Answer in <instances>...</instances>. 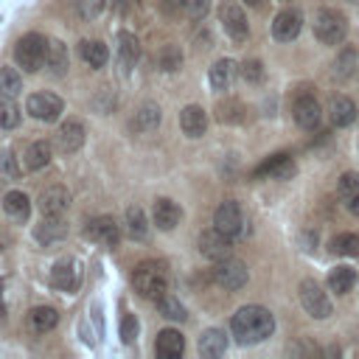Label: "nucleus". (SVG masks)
<instances>
[{"mask_svg": "<svg viewBox=\"0 0 359 359\" xmlns=\"http://www.w3.org/2000/svg\"><path fill=\"white\" fill-rule=\"evenodd\" d=\"M45 67H48L53 76H62V73H67V67H70V56H67V48H65L59 39H48Z\"/></svg>", "mask_w": 359, "mask_h": 359, "instance_id": "obj_26", "label": "nucleus"}, {"mask_svg": "<svg viewBox=\"0 0 359 359\" xmlns=\"http://www.w3.org/2000/svg\"><path fill=\"white\" fill-rule=\"evenodd\" d=\"M28 328L34 331V334H48V331H53L56 328V323H59V311L53 309V306H34L31 311H28Z\"/></svg>", "mask_w": 359, "mask_h": 359, "instance_id": "obj_23", "label": "nucleus"}, {"mask_svg": "<svg viewBox=\"0 0 359 359\" xmlns=\"http://www.w3.org/2000/svg\"><path fill=\"white\" fill-rule=\"evenodd\" d=\"M25 109H28L31 118L45 121V123H53V121H59L65 104H62V98L53 95V93H31L28 101H25Z\"/></svg>", "mask_w": 359, "mask_h": 359, "instance_id": "obj_8", "label": "nucleus"}, {"mask_svg": "<svg viewBox=\"0 0 359 359\" xmlns=\"http://www.w3.org/2000/svg\"><path fill=\"white\" fill-rule=\"evenodd\" d=\"M3 210H6L8 219L25 222V219L31 216V199H28L22 191H8V194L3 196Z\"/></svg>", "mask_w": 359, "mask_h": 359, "instance_id": "obj_25", "label": "nucleus"}, {"mask_svg": "<svg viewBox=\"0 0 359 359\" xmlns=\"http://www.w3.org/2000/svg\"><path fill=\"white\" fill-rule=\"evenodd\" d=\"M132 283H135V292L146 300H160L165 292H168V272L163 264L157 261H143L135 266L132 272Z\"/></svg>", "mask_w": 359, "mask_h": 359, "instance_id": "obj_2", "label": "nucleus"}, {"mask_svg": "<svg viewBox=\"0 0 359 359\" xmlns=\"http://www.w3.org/2000/svg\"><path fill=\"white\" fill-rule=\"evenodd\" d=\"M118 59H121V65L126 70L140 59V39L135 34H129V31H121L118 34Z\"/></svg>", "mask_w": 359, "mask_h": 359, "instance_id": "obj_29", "label": "nucleus"}, {"mask_svg": "<svg viewBox=\"0 0 359 359\" xmlns=\"http://www.w3.org/2000/svg\"><path fill=\"white\" fill-rule=\"evenodd\" d=\"M20 123V107L14 104L11 95L0 93V129H14Z\"/></svg>", "mask_w": 359, "mask_h": 359, "instance_id": "obj_39", "label": "nucleus"}, {"mask_svg": "<svg viewBox=\"0 0 359 359\" xmlns=\"http://www.w3.org/2000/svg\"><path fill=\"white\" fill-rule=\"evenodd\" d=\"M76 3V11H79V17L81 20H93V17H98V11H101V0H73Z\"/></svg>", "mask_w": 359, "mask_h": 359, "instance_id": "obj_44", "label": "nucleus"}, {"mask_svg": "<svg viewBox=\"0 0 359 359\" xmlns=\"http://www.w3.org/2000/svg\"><path fill=\"white\" fill-rule=\"evenodd\" d=\"M157 311H160L165 320H174V323H182V320L188 317L185 306H182L177 297H171V294H163V297L157 300Z\"/></svg>", "mask_w": 359, "mask_h": 359, "instance_id": "obj_37", "label": "nucleus"}, {"mask_svg": "<svg viewBox=\"0 0 359 359\" xmlns=\"http://www.w3.org/2000/svg\"><path fill=\"white\" fill-rule=\"evenodd\" d=\"M154 351H157V356H163V359H177V356H182V351H185V337H182L177 328H163V331L157 334Z\"/></svg>", "mask_w": 359, "mask_h": 359, "instance_id": "obj_19", "label": "nucleus"}, {"mask_svg": "<svg viewBox=\"0 0 359 359\" xmlns=\"http://www.w3.org/2000/svg\"><path fill=\"white\" fill-rule=\"evenodd\" d=\"M244 3H247V6H258L261 0H244Z\"/></svg>", "mask_w": 359, "mask_h": 359, "instance_id": "obj_50", "label": "nucleus"}, {"mask_svg": "<svg viewBox=\"0 0 359 359\" xmlns=\"http://www.w3.org/2000/svg\"><path fill=\"white\" fill-rule=\"evenodd\" d=\"M331 252L334 255H345V258H353V255H359V236L356 233H339V236H334L331 238Z\"/></svg>", "mask_w": 359, "mask_h": 359, "instance_id": "obj_35", "label": "nucleus"}, {"mask_svg": "<svg viewBox=\"0 0 359 359\" xmlns=\"http://www.w3.org/2000/svg\"><path fill=\"white\" fill-rule=\"evenodd\" d=\"M137 331H140L137 317H135V314H123V320H121V339H123L126 345H132V342L137 339Z\"/></svg>", "mask_w": 359, "mask_h": 359, "instance_id": "obj_43", "label": "nucleus"}, {"mask_svg": "<svg viewBox=\"0 0 359 359\" xmlns=\"http://www.w3.org/2000/svg\"><path fill=\"white\" fill-rule=\"evenodd\" d=\"M157 65H160V70H165V73H174V70H180L182 67V50H180V45H163L160 48V53H157Z\"/></svg>", "mask_w": 359, "mask_h": 359, "instance_id": "obj_36", "label": "nucleus"}, {"mask_svg": "<svg viewBox=\"0 0 359 359\" xmlns=\"http://www.w3.org/2000/svg\"><path fill=\"white\" fill-rule=\"evenodd\" d=\"M345 208L353 213V216H359V194H353V196H348L345 199Z\"/></svg>", "mask_w": 359, "mask_h": 359, "instance_id": "obj_47", "label": "nucleus"}, {"mask_svg": "<svg viewBox=\"0 0 359 359\" xmlns=\"http://www.w3.org/2000/svg\"><path fill=\"white\" fill-rule=\"evenodd\" d=\"M84 236H87L90 241H95V244L112 250V247H118V241H121V224H118L112 216H95V219L87 222Z\"/></svg>", "mask_w": 359, "mask_h": 359, "instance_id": "obj_11", "label": "nucleus"}, {"mask_svg": "<svg viewBox=\"0 0 359 359\" xmlns=\"http://www.w3.org/2000/svg\"><path fill=\"white\" fill-rule=\"evenodd\" d=\"M213 227L222 230V233L230 236V238H238V236L244 233V213H241V205L233 202V199H224V202L216 208V213H213Z\"/></svg>", "mask_w": 359, "mask_h": 359, "instance_id": "obj_9", "label": "nucleus"}, {"mask_svg": "<svg viewBox=\"0 0 359 359\" xmlns=\"http://www.w3.org/2000/svg\"><path fill=\"white\" fill-rule=\"evenodd\" d=\"M294 174V163L289 154H272L266 163L255 168V177H272V180H289Z\"/></svg>", "mask_w": 359, "mask_h": 359, "instance_id": "obj_22", "label": "nucleus"}, {"mask_svg": "<svg viewBox=\"0 0 359 359\" xmlns=\"http://www.w3.org/2000/svg\"><path fill=\"white\" fill-rule=\"evenodd\" d=\"M36 205H39L42 216H65V210H67V205H70V194H67L65 185H48V188L39 194Z\"/></svg>", "mask_w": 359, "mask_h": 359, "instance_id": "obj_16", "label": "nucleus"}, {"mask_svg": "<svg viewBox=\"0 0 359 359\" xmlns=\"http://www.w3.org/2000/svg\"><path fill=\"white\" fill-rule=\"evenodd\" d=\"M337 191H339V196H342V199H348V196L359 194V174H356V171H345V174L339 177Z\"/></svg>", "mask_w": 359, "mask_h": 359, "instance_id": "obj_42", "label": "nucleus"}, {"mask_svg": "<svg viewBox=\"0 0 359 359\" xmlns=\"http://www.w3.org/2000/svg\"><path fill=\"white\" fill-rule=\"evenodd\" d=\"M230 247H233V238L230 236H224L222 230H205L202 236H199V252L205 255V258H210L213 264L216 261H222V258H227L230 255Z\"/></svg>", "mask_w": 359, "mask_h": 359, "instance_id": "obj_14", "label": "nucleus"}, {"mask_svg": "<svg viewBox=\"0 0 359 359\" xmlns=\"http://www.w3.org/2000/svg\"><path fill=\"white\" fill-rule=\"evenodd\" d=\"M84 137H87L84 123H81L79 118H67V121L59 126V132H56V149H59L62 154H73V151H79V149L84 146Z\"/></svg>", "mask_w": 359, "mask_h": 359, "instance_id": "obj_13", "label": "nucleus"}, {"mask_svg": "<svg viewBox=\"0 0 359 359\" xmlns=\"http://www.w3.org/2000/svg\"><path fill=\"white\" fill-rule=\"evenodd\" d=\"M0 314H6V303H3V286H0Z\"/></svg>", "mask_w": 359, "mask_h": 359, "instance_id": "obj_49", "label": "nucleus"}, {"mask_svg": "<svg viewBox=\"0 0 359 359\" xmlns=\"http://www.w3.org/2000/svg\"><path fill=\"white\" fill-rule=\"evenodd\" d=\"M275 331V317L269 309L264 306H241L233 317H230V334L236 337L238 345H255L264 342L269 334Z\"/></svg>", "mask_w": 359, "mask_h": 359, "instance_id": "obj_1", "label": "nucleus"}, {"mask_svg": "<svg viewBox=\"0 0 359 359\" xmlns=\"http://www.w3.org/2000/svg\"><path fill=\"white\" fill-rule=\"evenodd\" d=\"M160 121H163V109H160L154 101H146V104H140V109L135 112L132 129H135V132H151V129L160 126Z\"/></svg>", "mask_w": 359, "mask_h": 359, "instance_id": "obj_24", "label": "nucleus"}, {"mask_svg": "<svg viewBox=\"0 0 359 359\" xmlns=\"http://www.w3.org/2000/svg\"><path fill=\"white\" fill-rule=\"evenodd\" d=\"M180 126L188 137H202L205 129H208V112L199 107V104H188L182 112H180Z\"/></svg>", "mask_w": 359, "mask_h": 359, "instance_id": "obj_18", "label": "nucleus"}, {"mask_svg": "<svg viewBox=\"0 0 359 359\" xmlns=\"http://www.w3.org/2000/svg\"><path fill=\"white\" fill-rule=\"evenodd\" d=\"M67 236V224L62 216H42V222L34 227V238L39 244H53Z\"/></svg>", "mask_w": 359, "mask_h": 359, "instance_id": "obj_21", "label": "nucleus"}, {"mask_svg": "<svg viewBox=\"0 0 359 359\" xmlns=\"http://www.w3.org/2000/svg\"><path fill=\"white\" fill-rule=\"evenodd\" d=\"M165 11H177V8H185V0H160Z\"/></svg>", "mask_w": 359, "mask_h": 359, "instance_id": "obj_48", "label": "nucleus"}, {"mask_svg": "<svg viewBox=\"0 0 359 359\" xmlns=\"http://www.w3.org/2000/svg\"><path fill=\"white\" fill-rule=\"evenodd\" d=\"M356 286V269L353 266H334L328 275V289L334 294H348Z\"/></svg>", "mask_w": 359, "mask_h": 359, "instance_id": "obj_32", "label": "nucleus"}, {"mask_svg": "<svg viewBox=\"0 0 359 359\" xmlns=\"http://www.w3.org/2000/svg\"><path fill=\"white\" fill-rule=\"evenodd\" d=\"M151 216H154V224H157L160 230H174V227L180 224V219H182V210H180V205H177L174 199L160 196V199H154Z\"/></svg>", "mask_w": 359, "mask_h": 359, "instance_id": "obj_17", "label": "nucleus"}, {"mask_svg": "<svg viewBox=\"0 0 359 359\" xmlns=\"http://www.w3.org/2000/svg\"><path fill=\"white\" fill-rule=\"evenodd\" d=\"M241 79L244 81H250V84H258L261 79H264V65L258 62V59H247V62H241Z\"/></svg>", "mask_w": 359, "mask_h": 359, "instance_id": "obj_41", "label": "nucleus"}, {"mask_svg": "<svg viewBox=\"0 0 359 359\" xmlns=\"http://www.w3.org/2000/svg\"><path fill=\"white\" fill-rule=\"evenodd\" d=\"M50 154H53V149H50L48 140H34L25 149V168L28 171H42L50 163Z\"/></svg>", "mask_w": 359, "mask_h": 359, "instance_id": "obj_30", "label": "nucleus"}, {"mask_svg": "<svg viewBox=\"0 0 359 359\" xmlns=\"http://www.w3.org/2000/svg\"><path fill=\"white\" fill-rule=\"evenodd\" d=\"M233 76H236V65H233L230 59H219V62H213V67H210V73H208L210 87L219 90V93H222V90H230Z\"/></svg>", "mask_w": 359, "mask_h": 359, "instance_id": "obj_31", "label": "nucleus"}, {"mask_svg": "<svg viewBox=\"0 0 359 359\" xmlns=\"http://www.w3.org/2000/svg\"><path fill=\"white\" fill-rule=\"evenodd\" d=\"M297 294H300V303H303L306 314H311L314 320H325V317H331V311H334V309H331V300H328L325 289H323L314 278L300 280Z\"/></svg>", "mask_w": 359, "mask_h": 359, "instance_id": "obj_5", "label": "nucleus"}, {"mask_svg": "<svg viewBox=\"0 0 359 359\" xmlns=\"http://www.w3.org/2000/svg\"><path fill=\"white\" fill-rule=\"evenodd\" d=\"M81 283V264L76 258H59L53 266H50V286L56 292H65V294H73Z\"/></svg>", "mask_w": 359, "mask_h": 359, "instance_id": "obj_7", "label": "nucleus"}, {"mask_svg": "<svg viewBox=\"0 0 359 359\" xmlns=\"http://www.w3.org/2000/svg\"><path fill=\"white\" fill-rule=\"evenodd\" d=\"M0 171H3L6 177H11V180H14V177H20V165H17V157H14L8 149H3V151H0Z\"/></svg>", "mask_w": 359, "mask_h": 359, "instance_id": "obj_45", "label": "nucleus"}, {"mask_svg": "<svg viewBox=\"0 0 359 359\" xmlns=\"http://www.w3.org/2000/svg\"><path fill=\"white\" fill-rule=\"evenodd\" d=\"M219 20H222V28H224V34H227L230 39H236V42H244V39H247L250 25H247V17H244L241 6L224 3V6L219 8Z\"/></svg>", "mask_w": 359, "mask_h": 359, "instance_id": "obj_12", "label": "nucleus"}, {"mask_svg": "<svg viewBox=\"0 0 359 359\" xmlns=\"http://www.w3.org/2000/svg\"><path fill=\"white\" fill-rule=\"evenodd\" d=\"M356 118H359L356 104H353L348 95H337V98H331V107H328V121H331L337 129L351 126Z\"/></svg>", "mask_w": 359, "mask_h": 359, "instance_id": "obj_20", "label": "nucleus"}, {"mask_svg": "<svg viewBox=\"0 0 359 359\" xmlns=\"http://www.w3.org/2000/svg\"><path fill=\"white\" fill-rule=\"evenodd\" d=\"M300 28H303V17H300V11H294V8H283V11H278L275 20H272V36H275L278 42H292V39L300 34Z\"/></svg>", "mask_w": 359, "mask_h": 359, "instance_id": "obj_15", "label": "nucleus"}, {"mask_svg": "<svg viewBox=\"0 0 359 359\" xmlns=\"http://www.w3.org/2000/svg\"><path fill=\"white\" fill-rule=\"evenodd\" d=\"M292 118H294V123H297L300 129L311 132V129H317L320 121H323V107H320V101H317L311 93H303V95H297L294 104H292Z\"/></svg>", "mask_w": 359, "mask_h": 359, "instance_id": "obj_10", "label": "nucleus"}, {"mask_svg": "<svg viewBox=\"0 0 359 359\" xmlns=\"http://www.w3.org/2000/svg\"><path fill=\"white\" fill-rule=\"evenodd\" d=\"M216 118H219L222 123H241V121H244V107H241V101H224V104H219V107H216Z\"/></svg>", "mask_w": 359, "mask_h": 359, "instance_id": "obj_40", "label": "nucleus"}, {"mask_svg": "<svg viewBox=\"0 0 359 359\" xmlns=\"http://www.w3.org/2000/svg\"><path fill=\"white\" fill-rule=\"evenodd\" d=\"M79 53H81L84 65H90L93 70L104 67V65H107V59H109V50H107V45H104V42H98V39H81V45H79Z\"/></svg>", "mask_w": 359, "mask_h": 359, "instance_id": "obj_27", "label": "nucleus"}, {"mask_svg": "<svg viewBox=\"0 0 359 359\" xmlns=\"http://www.w3.org/2000/svg\"><path fill=\"white\" fill-rule=\"evenodd\" d=\"M227 351V334L222 328H208L199 337V353L202 356H222Z\"/></svg>", "mask_w": 359, "mask_h": 359, "instance_id": "obj_28", "label": "nucleus"}, {"mask_svg": "<svg viewBox=\"0 0 359 359\" xmlns=\"http://www.w3.org/2000/svg\"><path fill=\"white\" fill-rule=\"evenodd\" d=\"M247 278H250V272H247L244 261H238V258H233V255L216 261V266H213V280H216L222 289H227V292L244 289V286H247Z\"/></svg>", "mask_w": 359, "mask_h": 359, "instance_id": "obj_6", "label": "nucleus"}, {"mask_svg": "<svg viewBox=\"0 0 359 359\" xmlns=\"http://www.w3.org/2000/svg\"><path fill=\"white\" fill-rule=\"evenodd\" d=\"M126 230H129V236H132L135 241H143V238L149 236V224H146L143 208H137V205H129V208H126Z\"/></svg>", "mask_w": 359, "mask_h": 359, "instance_id": "obj_34", "label": "nucleus"}, {"mask_svg": "<svg viewBox=\"0 0 359 359\" xmlns=\"http://www.w3.org/2000/svg\"><path fill=\"white\" fill-rule=\"evenodd\" d=\"M208 11H210V0H185V14L191 20H205Z\"/></svg>", "mask_w": 359, "mask_h": 359, "instance_id": "obj_46", "label": "nucleus"}, {"mask_svg": "<svg viewBox=\"0 0 359 359\" xmlns=\"http://www.w3.org/2000/svg\"><path fill=\"white\" fill-rule=\"evenodd\" d=\"M356 62H359L356 48H353V45H345V48L339 50V56L334 59V79H337V81H345V79L356 70Z\"/></svg>", "mask_w": 359, "mask_h": 359, "instance_id": "obj_33", "label": "nucleus"}, {"mask_svg": "<svg viewBox=\"0 0 359 359\" xmlns=\"http://www.w3.org/2000/svg\"><path fill=\"white\" fill-rule=\"evenodd\" d=\"M314 36L323 45H342L348 36V20L337 8H320L314 14Z\"/></svg>", "mask_w": 359, "mask_h": 359, "instance_id": "obj_3", "label": "nucleus"}, {"mask_svg": "<svg viewBox=\"0 0 359 359\" xmlns=\"http://www.w3.org/2000/svg\"><path fill=\"white\" fill-rule=\"evenodd\" d=\"M0 93L11 98L22 93V76L17 73V67H0Z\"/></svg>", "mask_w": 359, "mask_h": 359, "instance_id": "obj_38", "label": "nucleus"}, {"mask_svg": "<svg viewBox=\"0 0 359 359\" xmlns=\"http://www.w3.org/2000/svg\"><path fill=\"white\" fill-rule=\"evenodd\" d=\"M45 53H48V39L39 34H25L17 45H14V62L25 70V73H36L45 65Z\"/></svg>", "mask_w": 359, "mask_h": 359, "instance_id": "obj_4", "label": "nucleus"}]
</instances>
